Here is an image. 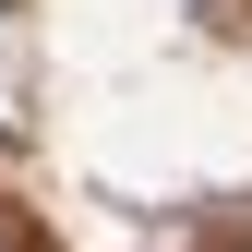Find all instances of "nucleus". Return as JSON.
Wrapping results in <instances>:
<instances>
[{
	"instance_id": "obj_1",
	"label": "nucleus",
	"mask_w": 252,
	"mask_h": 252,
	"mask_svg": "<svg viewBox=\"0 0 252 252\" xmlns=\"http://www.w3.org/2000/svg\"><path fill=\"white\" fill-rule=\"evenodd\" d=\"M0 252H36V240H24V216H12V204H0Z\"/></svg>"
}]
</instances>
